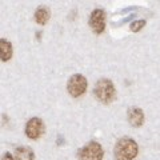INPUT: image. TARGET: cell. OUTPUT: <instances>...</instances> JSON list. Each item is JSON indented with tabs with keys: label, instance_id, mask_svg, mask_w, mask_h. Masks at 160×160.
I'll use <instances>...</instances> for the list:
<instances>
[{
	"label": "cell",
	"instance_id": "7a4b0ae2",
	"mask_svg": "<svg viewBox=\"0 0 160 160\" xmlns=\"http://www.w3.org/2000/svg\"><path fill=\"white\" fill-rule=\"evenodd\" d=\"M93 93L99 102H102L104 104H109L116 98V89H115L113 83L109 79H100L95 84Z\"/></svg>",
	"mask_w": 160,
	"mask_h": 160
},
{
	"label": "cell",
	"instance_id": "6da1fadb",
	"mask_svg": "<svg viewBox=\"0 0 160 160\" xmlns=\"http://www.w3.org/2000/svg\"><path fill=\"white\" fill-rule=\"evenodd\" d=\"M138 143L131 138H122L115 144V160H133L138 156Z\"/></svg>",
	"mask_w": 160,
	"mask_h": 160
},
{
	"label": "cell",
	"instance_id": "30bf717a",
	"mask_svg": "<svg viewBox=\"0 0 160 160\" xmlns=\"http://www.w3.org/2000/svg\"><path fill=\"white\" fill-rule=\"evenodd\" d=\"M15 159L16 160H35V153L29 147H18L15 151Z\"/></svg>",
	"mask_w": 160,
	"mask_h": 160
},
{
	"label": "cell",
	"instance_id": "8fae6325",
	"mask_svg": "<svg viewBox=\"0 0 160 160\" xmlns=\"http://www.w3.org/2000/svg\"><path fill=\"white\" fill-rule=\"evenodd\" d=\"M144 26H146V20H135L131 23V29L132 32H139Z\"/></svg>",
	"mask_w": 160,
	"mask_h": 160
},
{
	"label": "cell",
	"instance_id": "9c48e42d",
	"mask_svg": "<svg viewBox=\"0 0 160 160\" xmlns=\"http://www.w3.org/2000/svg\"><path fill=\"white\" fill-rule=\"evenodd\" d=\"M49 16H51V12H49V8L46 6H40L36 9V12H35V20H36V23L40 24V26L47 24V22L49 20Z\"/></svg>",
	"mask_w": 160,
	"mask_h": 160
},
{
	"label": "cell",
	"instance_id": "277c9868",
	"mask_svg": "<svg viewBox=\"0 0 160 160\" xmlns=\"http://www.w3.org/2000/svg\"><path fill=\"white\" fill-rule=\"evenodd\" d=\"M87 87H88V82L87 79L83 76L82 73H76V75H72L69 78L68 83H67V89L71 96L73 98H79L87 91Z\"/></svg>",
	"mask_w": 160,
	"mask_h": 160
},
{
	"label": "cell",
	"instance_id": "7c38bea8",
	"mask_svg": "<svg viewBox=\"0 0 160 160\" xmlns=\"http://www.w3.org/2000/svg\"><path fill=\"white\" fill-rule=\"evenodd\" d=\"M2 160H15L13 156H12V153H9V152H6L3 155V159Z\"/></svg>",
	"mask_w": 160,
	"mask_h": 160
},
{
	"label": "cell",
	"instance_id": "5b68a950",
	"mask_svg": "<svg viewBox=\"0 0 160 160\" xmlns=\"http://www.w3.org/2000/svg\"><path fill=\"white\" fill-rule=\"evenodd\" d=\"M89 26L95 33H102L106 28V12L102 8L93 9L91 16H89Z\"/></svg>",
	"mask_w": 160,
	"mask_h": 160
},
{
	"label": "cell",
	"instance_id": "8992f818",
	"mask_svg": "<svg viewBox=\"0 0 160 160\" xmlns=\"http://www.w3.org/2000/svg\"><path fill=\"white\" fill-rule=\"evenodd\" d=\"M44 133V123L40 118H32L29 119L26 124V135L32 139L36 140Z\"/></svg>",
	"mask_w": 160,
	"mask_h": 160
},
{
	"label": "cell",
	"instance_id": "3957f363",
	"mask_svg": "<svg viewBox=\"0 0 160 160\" xmlns=\"http://www.w3.org/2000/svg\"><path fill=\"white\" fill-rule=\"evenodd\" d=\"M103 156L104 151L102 144L95 142V140H91L78 151L79 160H103Z\"/></svg>",
	"mask_w": 160,
	"mask_h": 160
},
{
	"label": "cell",
	"instance_id": "ba28073f",
	"mask_svg": "<svg viewBox=\"0 0 160 160\" xmlns=\"http://www.w3.org/2000/svg\"><path fill=\"white\" fill-rule=\"evenodd\" d=\"M12 53H13L12 44L7 39L0 40V58H2L3 62H8L12 58Z\"/></svg>",
	"mask_w": 160,
	"mask_h": 160
},
{
	"label": "cell",
	"instance_id": "52a82bcc",
	"mask_svg": "<svg viewBox=\"0 0 160 160\" xmlns=\"http://www.w3.org/2000/svg\"><path fill=\"white\" fill-rule=\"evenodd\" d=\"M127 118H128V122L132 127H140L144 124V112L142 108L139 107H131L127 112Z\"/></svg>",
	"mask_w": 160,
	"mask_h": 160
}]
</instances>
